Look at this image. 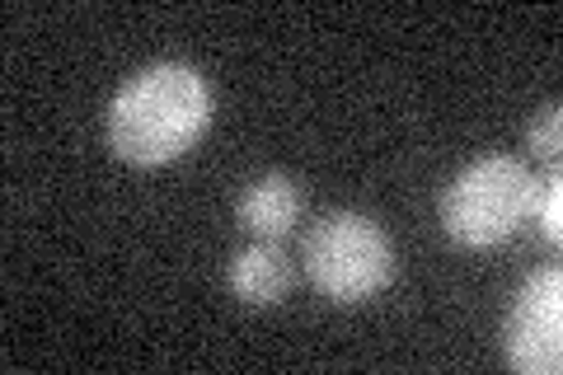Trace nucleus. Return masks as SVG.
I'll list each match as a JSON object with an SVG mask.
<instances>
[{
  "mask_svg": "<svg viewBox=\"0 0 563 375\" xmlns=\"http://www.w3.org/2000/svg\"><path fill=\"white\" fill-rule=\"evenodd\" d=\"M211 85L188 62H155L136 70L109 103V146L128 165H169L211 128Z\"/></svg>",
  "mask_w": 563,
  "mask_h": 375,
  "instance_id": "obj_1",
  "label": "nucleus"
},
{
  "mask_svg": "<svg viewBox=\"0 0 563 375\" xmlns=\"http://www.w3.org/2000/svg\"><path fill=\"white\" fill-rule=\"evenodd\" d=\"M301 267L310 287L324 300L357 306L390 287L395 277V244L390 235L362 211H329L301 240Z\"/></svg>",
  "mask_w": 563,
  "mask_h": 375,
  "instance_id": "obj_2",
  "label": "nucleus"
},
{
  "mask_svg": "<svg viewBox=\"0 0 563 375\" xmlns=\"http://www.w3.org/2000/svg\"><path fill=\"white\" fill-rule=\"evenodd\" d=\"M536 174L512 155H484L465 165L442 192V230L465 249H493L512 240L531 217Z\"/></svg>",
  "mask_w": 563,
  "mask_h": 375,
  "instance_id": "obj_3",
  "label": "nucleus"
},
{
  "mask_svg": "<svg viewBox=\"0 0 563 375\" xmlns=\"http://www.w3.org/2000/svg\"><path fill=\"white\" fill-rule=\"evenodd\" d=\"M503 356L521 375H559L563 366V273L540 267L517 287L503 319Z\"/></svg>",
  "mask_w": 563,
  "mask_h": 375,
  "instance_id": "obj_4",
  "label": "nucleus"
},
{
  "mask_svg": "<svg viewBox=\"0 0 563 375\" xmlns=\"http://www.w3.org/2000/svg\"><path fill=\"white\" fill-rule=\"evenodd\" d=\"M235 217L254 240L282 244L296 230V221H301V188H296V178H287V174H258L254 184L240 192Z\"/></svg>",
  "mask_w": 563,
  "mask_h": 375,
  "instance_id": "obj_5",
  "label": "nucleus"
},
{
  "mask_svg": "<svg viewBox=\"0 0 563 375\" xmlns=\"http://www.w3.org/2000/svg\"><path fill=\"white\" fill-rule=\"evenodd\" d=\"M225 282H231L235 300L244 306H277L282 296L291 291V258L282 254V244H268V240H254L250 249H240L225 267Z\"/></svg>",
  "mask_w": 563,
  "mask_h": 375,
  "instance_id": "obj_6",
  "label": "nucleus"
},
{
  "mask_svg": "<svg viewBox=\"0 0 563 375\" xmlns=\"http://www.w3.org/2000/svg\"><path fill=\"white\" fill-rule=\"evenodd\" d=\"M526 221H536L540 225V235L559 244L563 235V184H559V174L550 178H536V192H531V217Z\"/></svg>",
  "mask_w": 563,
  "mask_h": 375,
  "instance_id": "obj_7",
  "label": "nucleus"
},
{
  "mask_svg": "<svg viewBox=\"0 0 563 375\" xmlns=\"http://www.w3.org/2000/svg\"><path fill=\"white\" fill-rule=\"evenodd\" d=\"M526 151L540 155V159H559L563 151V109L559 103H544V109H536V118L526 122Z\"/></svg>",
  "mask_w": 563,
  "mask_h": 375,
  "instance_id": "obj_8",
  "label": "nucleus"
}]
</instances>
